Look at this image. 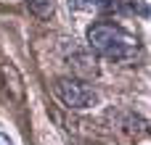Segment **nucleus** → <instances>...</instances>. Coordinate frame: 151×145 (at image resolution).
<instances>
[{"label": "nucleus", "instance_id": "nucleus-2", "mask_svg": "<svg viewBox=\"0 0 151 145\" xmlns=\"http://www.w3.org/2000/svg\"><path fill=\"white\" fill-rule=\"evenodd\" d=\"M53 90H56L58 100H61L64 106L74 108V111H82V108H90V106L98 103V92H96L93 87H88L82 79H74V77H61V79H56Z\"/></svg>", "mask_w": 151, "mask_h": 145}, {"label": "nucleus", "instance_id": "nucleus-1", "mask_svg": "<svg viewBox=\"0 0 151 145\" xmlns=\"http://www.w3.org/2000/svg\"><path fill=\"white\" fill-rule=\"evenodd\" d=\"M88 42L93 50L111 61H130L138 55V37L130 34L125 26L111 24V21H96L88 29Z\"/></svg>", "mask_w": 151, "mask_h": 145}, {"label": "nucleus", "instance_id": "nucleus-3", "mask_svg": "<svg viewBox=\"0 0 151 145\" xmlns=\"http://www.w3.org/2000/svg\"><path fill=\"white\" fill-rule=\"evenodd\" d=\"M69 5L77 11H90V13H114L122 8L119 0H69Z\"/></svg>", "mask_w": 151, "mask_h": 145}, {"label": "nucleus", "instance_id": "nucleus-5", "mask_svg": "<svg viewBox=\"0 0 151 145\" xmlns=\"http://www.w3.org/2000/svg\"><path fill=\"white\" fill-rule=\"evenodd\" d=\"M0 145H11V140H8V137H5L3 132H0Z\"/></svg>", "mask_w": 151, "mask_h": 145}, {"label": "nucleus", "instance_id": "nucleus-4", "mask_svg": "<svg viewBox=\"0 0 151 145\" xmlns=\"http://www.w3.org/2000/svg\"><path fill=\"white\" fill-rule=\"evenodd\" d=\"M29 11L37 18H48L53 13V0H29Z\"/></svg>", "mask_w": 151, "mask_h": 145}]
</instances>
